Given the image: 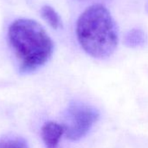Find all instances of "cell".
Instances as JSON below:
<instances>
[{
  "mask_svg": "<svg viewBox=\"0 0 148 148\" xmlns=\"http://www.w3.org/2000/svg\"><path fill=\"white\" fill-rule=\"evenodd\" d=\"M76 35L82 49L95 58H109L118 46L117 25L102 5H92L81 13L76 24Z\"/></svg>",
  "mask_w": 148,
  "mask_h": 148,
  "instance_id": "obj_1",
  "label": "cell"
},
{
  "mask_svg": "<svg viewBox=\"0 0 148 148\" xmlns=\"http://www.w3.org/2000/svg\"><path fill=\"white\" fill-rule=\"evenodd\" d=\"M0 148H30L27 141L18 136H6L0 138Z\"/></svg>",
  "mask_w": 148,
  "mask_h": 148,
  "instance_id": "obj_6",
  "label": "cell"
},
{
  "mask_svg": "<svg viewBox=\"0 0 148 148\" xmlns=\"http://www.w3.org/2000/svg\"><path fill=\"white\" fill-rule=\"evenodd\" d=\"M64 132V125L53 121L45 123L41 128V137L47 148H57Z\"/></svg>",
  "mask_w": 148,
  "mask_h": 148,
  "instance_id": "obj_4",
  "label": "cell"
},
{
  "mask_svg": "<svg viewBox=\"0 0 148 148\" xmlns=\"http://www.w3.org/2000/svg\"><path fill=\"white\" fill-rule=\"evenodd\" d=\"M8 38L22 73L39 69L49 61L53 53L51 38L41 25L32 19L15 20L9 27Z\"/></svg>",
  "mask_w": 148,
  "mask_h": 148,
  "instance_id": "obj_2",
  "label": "cell"
},
{
  "mask_svg": "<svg viewBox=\"0 0 148 148\" xmlns=\"http://www.w3.org/2000/svg\"><path fill=\"white\" fill-rule=\"evenodd\" d=\"M99 112L96 108L80 101H72L65 113V137L76 141L85 137L98 121Z\"/></svg>",
  "mask_w": 148,
  "mask_h": 148,
  "instance_id": "obj_3",
  "label": "cell"
},
{
  "mask_svg": "<svg viewBox=\"0 0 148 148\" xmlns=\"http://www.w3.org/2000/svg\"><path fill=\"white\" fill-rule=\"evenodd\" d=\"M127 44L131 47H137L144 44L145 42V37L141 32H132L126 38Z\"/></svg>",
  "mask_w": 148,
  "mask_h": 148,
  "instance_id": "obj_7",
  "label": "cell"
},
{
  "mask_svg": "<svg viewBox=\"0 0 148 148\" xmlns=\"http://www.w3.org/2000/svg\"><path fill=\"white\" fill-rule=\"evenodd\" d=\"M41 16L52 28L58 29L62 26V22L59 15L51 6H43L41 8Z\"/></svg>",
  "mask_w": 148,
  "mask_h": 148,
  "instance_id": "obj_5",
  "label": "cell"
}]
</instances>
